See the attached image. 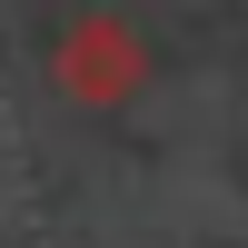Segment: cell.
<instances>
[{
  "label": "cell",
  "instance_id": "6da1fadb",
  "mask_svg": "<svg viewBox=\"0 0 248 248\" xmlns=\"http://www.w3.org/2000/svg\"><path fill=\"white\" fill-rule=\"evenodd\" d=\"M139 79H149V50H139V30L119 10H90L70 40H60V90L70 99H99V109H109V99H129Z\"/></svg>",
  "mask_w": 248,
  "mask_h": 248
}]
</instances>
